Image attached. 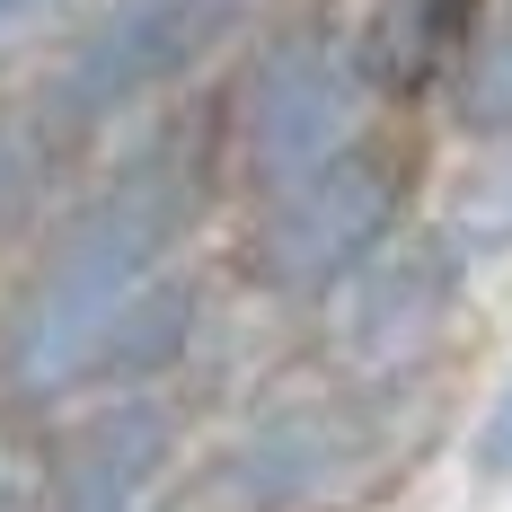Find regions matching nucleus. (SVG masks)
I'll return each mask as SVG.
<instances>
[{
	"instance_id": "obj_1",
	"label": "nucleus",
	"mask_w": 512,
	"mask_h": 512,
	"mask_svg": "<svg viewBox=\"0 0 512 512\" xmlns=\"http://www.w3.org/2000/svg\"><path fill=\"white\" fill-rule=\"evenodd\" d=\"M186 212H195V159H177L159 142L62 221V239L45 248L36 283L9 309V336H0V371L18 398H53V389L89 380L106 327L151 292Z\"/></svg>"
},
{
	"instance_id": "obj_2",
	"label": "nucleus",
	"mask_w": 512,
	"mask_h": 512,
	"mask_svg": "<svg viewBox=\"0 0 512 512\" xmlns=\"http://www.w3.org/2000/svg\"><path fill=\"white\" fill-rule=\"evenodd\" d=\"M354 106H362V62L327 36H292L256 62L248 80V159L265 186H292L336 151H354Z\"/></svg>"
},
{
	"instance_id": "obj_3",
	"label": "nucleus",
	"mask_w": 512,
	"mask_h": 512,
	"mask_svg": "<svg viewBox=\"0 0 512 512\" xmlns=\"http://www.w3.org/2000/svg\"><path fill=\"white\" fill-rule=\"evenodd\" d=\"M221 27H230V0H106V18L80 36L71 71H62V115L71 124L124 115L159 80H177Z\"/></svg>"
},
{
	"instance_id": "obj_4",
	"label": "nucleus",
	"mask_w": 512,
	"mask_h": 512,
	"mask_svg": "<svg viewBox=\"0 0 512 512\" xmlns=\"http://www.w3.org/2000/svg\"><path fill=\"white\" fill-rule=\"evenodd\" d=\"M389 204H398L389 159L380 151H336L327 168L274 186V212H265V274L292 283V292L345 274V265L389 230Z\"/></svg>"
},
{
	"instance_id": "obj_5",
	"label": "nucleus",
	"mask_w": 512,
	"mask_h": 512,
	"mask_svg": "<svg viewBox=\"0 0 512 512\" xmlns=\"http://www.w3.org/2000/svg\"><path fill=\"white\" fill-rule=\"evenodd\" d=\"M159 468H168V415L151 398H124L80 433V451L53 486V512H142Z\"/></svg>"
},
{
	"instance_id": "obj_6",
	"label": "nucleus",
	"mask_w": 512,
	"mask_h": 512,
	"mask_svg": "<svg viewBox=\"0 0 512 512\" xmlns=\"http://www.w3.org/2000/svg\"><path fill=\"white\" fill-rule=\"evenodd\" d=\"M186 327H195V292L151 283L142 301L106 327V345H98V362H89V380H142V371H159V362L186 345Z\"/></svg>"
},
{
	"instance_id": "obj_7",
	"label": "nucleus",
	"mask_w": 512,
	"mask_h": 512,
	"mask_svg": "<svg viewBox=\"0 0 512 512\" xmlns=\"http://www.w3.org/2000/svg\"><path fill=\"white\" fill-rule=\"evenodd\" d=\"M477 27V0H389V71L415 80L433 62H451Z\"/></svg>"
},
{
	"instance_id": "obj_8",
	"label": "nucleus",
	"mask_w": 512,
	"mask_h": 512,
	"mask_svg": "<svg viewBox=\"0 0 512 512\" xmlns=\"http://www.w3.org/2000/svg\"><path fill=\"white\" fill-rule=\"evenodd\" d=\"M0 512H45V468L0 442Z\"/></svg>"
},
{
	"instance_id": "obj_9",
	"label": "nucleus",
	"mask_w": 512,
	"mask_h": 512,
	"mask_svg": "<svg viewBox=\"0 0 512 512\" xmlns=\"http://www.w3.org/2000/svg\"><path fill=\"white\" fill-rule=\"evenodd\" d=\"M477 468H512V380L495 398V415H486V433H477Z\"/></svg>"
},
{
	"instance_id": "obj_10",
	"label": "nucleus",
	"mask_w": 512,
	"mask_h": 512,
	"mask_svg": "<svg viewBox=\"0 0 512 512\" xmlns=\"http://www.w3.org/2000/svg\"><path fill=\"white\" fill-rule=\"evenodd\" d=\"M27 9H45V0H0V27H18Z\"/></svg>"
}]
</instances>
